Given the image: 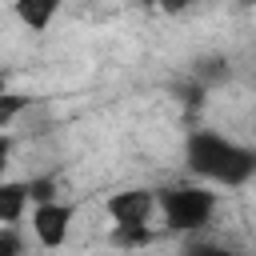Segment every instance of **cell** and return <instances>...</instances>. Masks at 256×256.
Instances as JSON below:
<instances>
[{"label":"cell","mask_w":256,"mask_h":256,"mask_svg":"<svg viewBox=\"0 0 256 256\" xmlns=\"http://www.w3.org/2000/svg\"><path fill=\"white\" fill-rule=\"evenodd\" d=\"M188 164L212 180H224V184H244L252 176V152L248 148H236L228 144L224 136L216 132H196L188 140Z\"/></svg>","instance_id":"cell-1"},{"label":"cell","mask_w":256,"mask_h":256,"mask_svg":"<svg viewBox=\"0 0 256 256\" xmlns=\"http://www.w3.org/2000/svg\"><path fill=\"white\" fill-rule=\"evenodd\" d=\"M160 208H164V220L168 228L176 232H196L208 224L212 208H216V196L204 192V188H168L160 196Z\"/></svg>","instance_id":"cell-2"},{"label":"cell","mask_w":256,"mask_h":256,"mask_svg":"<svg viewBox=\"0 0 256 256\" xmlns=\"http://www.w3.org/2000/svg\"><path fill=\"white\" fill-rule=\"evenodd\" d=\"M68 228H72V208L68 204L48 200V204H40L32 212V232H36V240L44 248H60L68 240Z\"/></svg>","instance_id":"cell-3"},{"label":"cell","mask_w":256,"mask_h":256,"mask_svg":"<svg viewBox=\"0 0 256 256\" xmlns=\"http://www.w3.org/2000/svg\"><path fill=\"white\" fill-rule=\"evenodd\" d=\"M152 208H156V196L148 188H128V192H116L108 200V216L116 224H148Z\"/></svg>","instance_id":"cell-4"},{"label":"cell","mask_w":256,"mask_h":256,"mask_svg":"<svg viewBox=\"0 0 256 256\" xmlns=\"http://www.w3.org/2000/svg\"><path fill=\"white\" fill-rule=\"evenodd\" d=\"M56 8H60V0H16V16H20L32 32H44V28L52 24Z\"/></svg>","instance_id":"cell-5"},{"label":"cell","mask_w":256,"mask_h":256,"mask_svg":"<svg viewBox=\"0 0 256 256\" xmlns=\"http://www.w3.org/2000/svg\"><path fill=\"white\" fill-rule=\"evenodd\" d=\"M24 204H28V188H24V184H8V180H0V224L20 220Z\"/></svg>","instance_id":"cell-6"},{"label":"cell","mask_w":256,"mask_h":256,"mask_svg":"<svg viewBox=\"0 0 256 256\" xmlns=\"http://www.w3.org/2000/svg\"><path fill=\"white\" fill-rule=\"evenodd\" d=\"M108 240H112L116 248H144V244L156 240V232H152L148 224H116Z\"/></svg>","instance_id":"cell-7"},{"label":"cell","mask_w":256,"mask_h":256,"mask_svg":"<svg viewBox=\"0 0 256 256\" xmlns=\"http://www.w3.org/2000/svg\"><path fill=\"white\" fill-rule=\"evenodd\" d=\"M32 104V96H16V92H0V128H8L24 108Z\"/></svg>","instance_id":"cell-8"},{"label":"cell","mask_w":256,"mask_h":256,"mask_svg":"<svg viewBox=\"0 0 256 256\" xmlns=\"http://www.w3.org/2000/svg\"><path fill=\"white\" fill-rule=\"evenodd\" d=\"M24 188H28V200H36V204H48L56 196V180H48V176L44 180H28Z\"/></svg>","instance_id":"cell-9"},{"label":"cell","mask_w":256,"mask_h":256,"mask_svg":"<svg viewBox=\"0 0 256 256\" xmlns=\"http://www.w3.org/2000/svg\"><path fill=\"white\" fill-rule=\"evenodd\" d=\"M20 252H24L20 236H16L12 228H0V256H20Z\"/></svg>","instance_id":"cell-10"},{"label":"cell","mask_w":256,"mask_h":256,"mask_svg":"<svg viewBox=\"0 0 256 256\" xmlns=\"http://www.w3.org/2000/svg\"><path fill=\"white\" fill-rule=\"evenodd\" d=\"M156 4H160L164 12H184V8H192L196 0H156Z\"/></svg>","instance_id":"cell-11"},{"label":"cell","mask_w":256,"mask_h":256,"mask_svg":"<svg viewBox=\"0 0 256 256\" xmlns=\"http://www.w3.org/2000/svg\"><path fill=\"white\" fill-rule=\"evenodd\" d=\"M188 256H232L224 248H212V244H200V248H188Z\"/></svg>","instance_id":"cell-12"},{"label":"cell","mask_w":256,"mask_h":256,"mask_svg":"<svg viewBox=\"0 0 256 256\" xmlns=\"http://www.w3.org/2000/svg\"><path fill=\"white\" fill-rule=\"evenodd\" d=\"M8 152H12V144L0 136V172H4V164H8Z\"/></svg>","instance_id":"cell-13"},{"label":"cell","mask_w":256,"mask_h":256,"mask_svg":"<svg viewBox=\"0 0 256 256\" xmlns=\"http://www.w3.org/2000/svg\"><path fill=\"white\" fill-rule=\"evenodd\" d=\"M0 92H4V76H0Z\"/></svg>","instance_id":"cell-14"},{"label":"cell","mask_w":256,"mask_h":256,"mask_svg":"<svg viewBox=\"0 0 256 256\" xmlns=\"http://www.w3.org/2000/svg\"><path fill=\"white\" fill-rule=\"evenodd\" d=\"M144 4H156V0H144Z\"/></svg>","instance_id":"cell-15"}]
</instances>
